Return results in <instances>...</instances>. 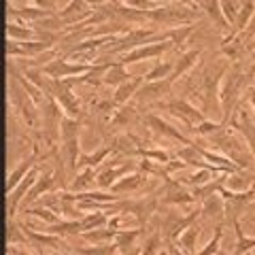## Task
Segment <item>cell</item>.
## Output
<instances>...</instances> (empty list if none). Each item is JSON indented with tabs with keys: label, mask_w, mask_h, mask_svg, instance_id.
<instances>
[{
	"label": "cell",
	"mask_w": 255,
	"mask_h": 255,
	"mask_svg": "<svg viewBox=\"0 0 255 255\" xmlns=\"http://www.w3.org/2000/svg\"><path fill=\"white\" fill-rule=\"evenodd\" d=\"M157 247H159V236H151L145 245V249H142V255H155Z\"/></svg>",
	"instance_id": "obj_31"
},
{
	"label": "cell",
	"mask_w": 255,
	"mask_h": 255,
	"mask_svg": "<svg viewBox=\"0 0 255 255\" xmlns=\"http://www.w3.org/2000/svg\"><path fill=\"white\" fill-rule=\"evenodd\" d=\"M128 75L126 70H124V64H113V66L109 68V73L105 75V79L102 81L109 83V85H117V83H126L128 81Z\"/></svg>",
	"instance_id": "obj_8"
},
{
	"label": "cell",
	"mask_w": 255,
	"mask_h": 255,
	"mask_svg": "<svg viewBox=\"0 0 255 255\" xmlns=\"http://www.w3.org/2000/svg\"><path fill=\"white\" fill-rule=\"evenodd\" d=\"M138 85H140V79H134V81H130V83H124V85L117 90L115 105H122V102H126L134 92H136V87H138Z\"/></svg>",
	"instance_id": "obj_14"
},
{
	"label": "cell",
	"mask_w": 255,
	"mask_h": 255,
	"mask_svg": "<svg viewBox=\"0 0 255 255\" xmlns=\"http://www.w3.org/2000/svg\"><path fill=\"white\" fill-rule=\"evenodd\" d=\"M172 70V64H162V66H155L151 73L145 77L149 83H153V81H162V77H168V73Z\"/></svg>",
	"instance_id": "obj_21"
},
{
	"label": "cell",
	"mask_w": 255,
	"mask_h": 255,
	"mask_svg": "<svg viewBox=\"0 0 255 255\" xmlns=\"http://www.w3.org/2000/svg\"><path fill=\"white\" fill-rule=\"evenodd\" d=\"M191 34V28L187 26V28H181V30H170V32H166L164 34V38H174V43L177 45H181V43H185V38Z\"/></svg>",
	"instance_id": "obj_27"
},
{
	"label": "cell",
	"mask_w": 255,
	"mask_h": 255,
	"mask_svg": "<svg viewBox=\"0 0 255 255\" xmlns=\"http://www.w3.org/2000/svg\"><path fill=\"white\" fill-rule=\"evenodd\" d=\"M85 241H92V243H102V241H111V238L117 236V230L109 228V230H87V232H81Z\"/></svg>",
	"instance_id": "obj_9"
},
{
	"label": "cell",
	"mask_w": 255,
	"mask_h": 255,
	"mask_svg": "<svg viewBox=\"0 0 255 255\" xmlns=\"http://www.w3.org/2000/svg\"><path fill=\"white\" fill-rule=\"evenodd\" d=\"M196 58H198V49L196 51H187L185 55H183V60H181V64L177 68H174V75L170 77V79H174V77H179V75H183L185 70L191 66V64H196Z\"/></svg>",
	"instance_id": "obj_17"
},
{
	"label": "cell",
	"mask_w": 255,
	"mask_h": 255,
	"mask_svg": "<svg viewBox=\"0 0 255 255\" xmlns=\"http://www.w3.org/2000/svg\"><path fill=\"white\" fill-rule=\"evenodd\" d=\"M138 234H140V230H119L115 236V247L117 249H126V247H130L136 241Z\"/></svg>",
	"instance_id": "obj_10"
},
{
	"label": "cell",
	"mask_w": 255,
	"mask_h": 255,
	"mask_svg": "<svg viewBox=\"0 0 255 255\" xmlns=\"http://www.w3.org/2000/svg\"><path fill=\"white\" fill-rule=\"evenodd\" d=\"M138 183H140V177L138 174H134V177H126L122 183H117V185L113 187L115 191H124V189H134V187H138Z\"/></svg>",
	"instance_id": "obj_29"
},
{
	"label": "cell",
	"mask_w": 255,
	"mask_h": 255,
	"mask_svg": "<svg viewBox=\"0 0 255 255\" xmlns=\"http://www.w3.org/2000/svg\"><path fill=\"white\" fill-rule=\"evenodd\" d=\"M107 221V217L105 215H90V217H85L83 221H81V226H83V232H87V230H96L98 226H102V223Z\"/></svg>",
	"instance_id": "obj_26"
},
{
	"label": "cell",
	"mask_w": 255,
	"mask_h": 255,
	"mask_svg": "<svg viewBox=\"0 0 255 255\" xmlns=\"http://www.w3.org/2000/svg\"><path fill=\"white\" fill-rule=\"evenodd\" d=\"M26 213H30L32 217H38V219H45L47 223H55V217L49 213V211H45V209H34V211H26Z\"/></svg>",
	"instance_id": "obj_33"
},
{
	"label": "cell",
	"mask_w": 255,
	"mask_h": 255,
	"mask_svg": "<svg viewBox=\"0 0 255 255\" xmlns=\"http://www.w3.org/2000/svg\"><path fill=\"white\" fill-rule=\"evenodd\" d=\"M170 81H172V79L168 77L164 83H162V81H159V83L153 81V83L145 85V87H142V90L138 92V98H140V100H149V98H155V96L166 94V92H168V87H170Z\"/></svg>",
	"instance_id": "obj_5"
},
{
	"label": "cell",
	"mask_w": 255,
	"mask_h": 255,
	"mask_svg": "<svg viewBox=\"0 0 255 255\" xmlns=\"http://www.w3.org/2000/svg\"><path fill=\"white\" fill-rule=\"evenodd\" d=\"M92 177H94V172L92 170H87L85 174H81V177H79V181H75V189H81V187H85V185H90L92 183Z\"/></svg>",
	"instance_id": "obj_35"
},
{
	"label": "cell",
	"mask_w": 255,
	"mask_h": 255,
	"mask_svg": "<svg viewBox=\"0 0 255 255\" xmlns=\"http://www.w3.org/2000/svg\"><path fill=\"white\" fill-rule=\"evenodd\" d=\"M211 172H215V170L206 168L204 172H198V174H194V177H189V183H194V185H204V183H209Z\"/></svg>",
	"instance_id": "obj_32"
},
{
	"label": "cell",
	"mask_w": 255,
	"mask_h": 255,
	"mask_svg": "<svg viewBox=\"0 0 255 255\" xmlns=\"http://www.w3.org/2000/svg\"><path fill=\"white\" fill-rule=\"evenodd\" d=\"M85 2H92V4H96V2H100V0H85Z\"/></svg>",
	"instance_id": "obj_39"
},
{
	"label": "cell",
	"mask_w": 255,
	"mask_h": 255,
	"mask_svg": "<svg viewBox=\"0 0 255 255\" xmlns=\"http://www.w3.org/2000/svg\"><path fill=\"white\" fill-rule=\"evenodd\" d=\"M32 159H34V157H28L26 162H23V164H19L17 168H15V170L11 172L9 183H6V191H9V189H15V185H17V183L23 179V174H26V170H28L30 166H32Z\"/></svg>",
	"instance_id": "obj_12"
},
{
	"label": "cell",
	"mask_w": 255,
	"mask_h": 255,
	"mask_svg": "<svg viewBox=\"0 0 255 255\" xmlns=\"http://www.w3.org/2000/svg\"><path fill=\"white\" fill-rule=\"evenodd\" d=\"M117 247H81L77 255H113Z\"/></svg>",
	"instance_id": "obj_18"
},
{
	"label": "cell",
	"mask_w": 255,
	"mask_h": 255,
	"mask_svg": "<svg viewBox=\"0 0 255 255\" xmlns=\"http://www.w3.org/2000/svg\"><path fill=\"white\" fill-rule=\"evenodd\" d=\"M132 255H136V253H132Z\"/></svg>",
	"instance_id": "obj_41"
},
{
	"label": "cell",
	"mask_w": 255,
	"mask_h": 255,
	"mask_svg": "<svg viewBox=\"0 0 255 255\" xmlns=\"http://www.w3.org/2000/svg\"><path fill=\"white\" fill-rule=\"evenodd\" d=\"M28 236H30V241L34 243V245H38V247H64L62 243H60V238H55L53 234H36V232H32L30 228H26L23 230Z\"/></svg>",
	"instance_id": "obj_7"
},
{
	"label": "cell",
	"mask_w": 255,
	"mask_h": 255,
	"mask_svg": "<svg viewBox=\"0 0 255 255\" xmlns=\"http://www.w3.org/2000/svg\"><path fill=\"white\" fill-rule=\"evenodd\" d=\"M9 255H28V253H21V251H15V249H13V247H11V249H9Z\"/></svg>",
	"instance_id": "obj_38"
},
{
	"label": "cell",
	"mask_w": 255,
	"mask_h": 255,
	"mask_svg": "<svg viewBox=\"0 0 255 255\" xmlns=\"http://www.w3.org/2000/svg\"><path fill=\"white\" fill-rule=\"evenodd\" d=\"M172 113L181 117L183 122H202V115L198 113V111H194L189 105H185V102H174L172 105Z\"/></svg>",
	"instance_id": "obj_6"
},
{
	"label": "cell",
	"mask_w": 255,
	"mask_h": 255,
	"mask_svg": "<svg viewBox=\"0 0 255 255\" xmlns=\"http://www.w3.org/2000/svg\"><path fill=\"white\" fill-rule=\"evenodd\" d=\"M140 155H145V157H155V159H159V162H168V155H166L164 151H140Z\"/></svg>",
	"instance_id": "obj_36"
},
{
	"label": "cell",
	"mask_w": 255,
	"mask_h": 255,
	"mask_svg": "<svg viewBox=\"0 0 255 255\" xmlns=\"http://www.w3.org/2000/svg\"><path fill=\"white\" fill-rule=\"evenodd\" d=\"M53 94H55V98L62 102V107L66 109L70 115H73V117L79 115V107H77V102L73 100V96H70V92H68V87H66V85L53 83Z\"/></svg>",
	"instance_id": "obj_4"
},
{
	"label": "cell",
	"mask_w": 255,
	"mask_h": 255,
	"mask_svg": "<svg viewBox=\"0 0 255 255\" xmlns=\"http://www.w3.org/2000/svg\"><path fill=\"white\" fill-rule=\"evenodd\" d=\"M196 130L200 132V134H209V132H215V130H219V126H217V124H206V122H202L200 126L196 128Z\"/></svg>",
	"instance_id": "obj_37"
},
{
	"label": "cell",
	"mask_w": 255,
	"mask_h": 255,
	"mask_svg": "<svg viewBox=\"0 0 255 255\" xmlns=\"http://www.w3.org/2000/svg\"><path fill=\"white\" fill-rule=\"evenodd\" d=\"M77 128H79V126H77L75 122H70V119H64V122H62V136H64V142L77 138Z\"/></svg>",
	"instance_id": "obj_25"
},
{
	"label": "cell",
	"mask_w": 255,
	"mask_h": 255,
	"mask_svg": "<svg viewBox=\"0 0 255 255\" xmlns=\"http://www.w3.org/2000/svg\"><path fill=\"white\" fill-rule=\"evenodd\" d=\"M204 6H206V11H209V15L219 23V28H226V19H223V15L219 13V4H217V0H204Z\"/></svg>",
	"instance_id": "obj_20"
},
{
	"label": "cell",
	"mask_w": 255,
	"mask_h": 255,
	"mask_svg": "<svg viewBox=\"0 0 255 255\" xmlns=\"http://www.w3.org/2000/svg\"><path fill=\"white\" fill-rule=\"evenodd\" d=\"M223 15L236 23V9H234V2H232V0H226V2H223Z\"/></svg>",
	"instance_id": "obj_34"
},
{
	"label": "cell",
	"mask_w": 255,
	"mask_h": 255,
	"mask_svg": "<svg viewBox=\"0 0 255 255\" xmlns=\"http://www.w3.org/2000/svg\"><path fill=\"white\" fill-rule=\"evenodd\" d=\"M6 32H9V36H13V38H28L34 34L32 30H21L17 26H6Z\"/></svg>",
	"instance_id": "obj_30"
},
{
	"label": "cell",
	"mask_w": 255,
	"mask_h": 255,
	"mask_svg": "<svg viewBox=\"0 0 255 255\" xmlns=\"http://www.w3.org/2000/svg\"><path fill=\"white\" fill-rule=\"evenodd\" d=\"M149 124L155 128L157 132H162V134H166V136H172V138H179V140H185L183 138V134L181 132H177V130H172V128L166 124V122H162V119H157V117H149Z\"/></svg>",
	"instance_id": "obj_15"
},
{
	"label": "cell",
	"mask_w": 255,
	"mask_h": 255,
	"mask_svg": "<svg viewBox=\"0 0 255 255\" xmlns=\"http://www.w3.org/2000/svg\"><path fill=\"white\" fill-rule=\"evenodd\" d=\"M51 183H53V181H51V177H49V174H47V177H43L41 181L36 183V187L30 191V196L26 198V202H32V200H36V198H38V194H41V191H47V189L51 187Z\"/></svg>",
	"instance_id": "obj_22"
},
{
	"label": "cell",
	"mask_w": 255,
	"mask_h": 255,
	"mask_svg": "<svg viewBox=\"0 0 255 255\" xmlns=\"http://www.w3.org/2000/svg\"><path fill=\"white\" fill-rule=\"evenodd\" d=\"M168 43H151L149 47H138V49H134L130 53H126V58L119 62V64H132V62H138V60H147V58H153V55L162 53L168 49Z\"/></svg>",
	"instance_id": "obj_2"
},
{
	"label": "cell",
	"mask_w": 255,
	"mask_h": 255,
	"mask_svg": "<svg viewBox=\"0 0 255 255\" xmlns=\"http://www.w3.org/2000/svg\"><path fill=\"white\" fill-rule=\"evenodd\" d=\"M172 255H181V253H179L177 249H172Z\"/></svg>",
	"instance_id": "obj_40"
},
{
	"label": "cell",
	"mask_w": 255,
	"mask_h": 255,
	"mask_svg": "<svg viewBox=\"0 0 255 255\" xmlns=\"http://www.w3.org/2000/svg\"><path fill=\"white\" fill-rule=\"evenodd\" d=\"M234 230H236V236H238V247H236L234 255H243L247 251H251L255 247V238H245L241 226H238V221H234Z\"/></svg>",
	"instance_id": "obj_11"
},
{
	"label": "cell",
	"mask_w": 255,
	"mask_h": 255,
	"mask_svg": "<svg viewBox=\"0 0 255 255\" xmlns=\"http://www.w3.org/2000/svg\"><path fill=\"white\" fill-rule=\"evenodd\" d=\"M109 151H111V147H107V149H100L98 153H94V155H83V157H81V162H79V166H96V164H98L102 157H107Z\"/></svg>",
	"instance_id": "obj_24"
},
{
	"label": "cell",
	"mask_w": 255,
	"mask_h": 255,
	"mask_svg": "<svg viewBox=\"0 0 255 255\" xmlns=\"http://www.w3.org/2000/svg\"><path fill=\"white\" fill-rule=\"evenodd\" d=\"M196 238H198V228L191 226V228L187 230V232L179 238V243H181V247H183V249H185V251H194Z\"/></svg>",
	"instance_id": "obj_19"
},
{
	"label": "cell",
	"mask_w": 255,
	"mask_h": 255,
	"mask_svg": "<svg viewBox=\"0 0 255 255\" xmlns=\"http://www.w3.org/2000/svg\"><path fill=\"white\" fill-rule=\"evenodd\" d=\"M251 13H253V2H247V4L243 6L241 15L236 17V30H243V28H245V23H247V19L251 17Z\"/></svg>",
	"instance_id": "obj_28"
},
{
	"label": "cell",
	"mask_w": 255,
	"mask_h": 255,
	"mask_svg": "<svg viewBox=\"0 0 255 255\" xmlns=\"http://www.w3.org/2000/svg\"><path fill=\"white\" fill-rule=\"evenodd\" d=\"M34 177H36V170H32L28 177H26V181H21V183H19V187L13 191V196H11V213L15 211V206H17V202L21 200V194L32 185V183H34Z\"/></svg>",
	"instance_id": "obj_13"
},
{
	"label": "cell",
	"mask_w": 255,
	"mask_h": 255,
	"mask_svg": "<svg viewBox=\"0 0 255 255\" xmlns=\"http://www.w3.org/2000/svg\"><path fill=\"white\" fill-rule=\"evenodd\" d=\"M221 236H223V232L217 228V232H215V236H213V241L204 247V249L198 253V255H215V253H219V245H221Z\"/></svg>",
	"instance_id": "obj_23"
},
{
	"label": "cell",
	"mask_w": 255,
	"mask_h": 255,
	"mask_svg": "<svg viewBox=\"0 0 255 255\" xmlns=\"http://www.w3.org/2000/svg\"><path fill=\"white\" fill-rule=\"evenodd\" d=\"M43 70L51 77L64 79V77L77 75V73H90V66H87V64H66L64 60H55L51 64H47V66H43Z\"/></svg>",
	"instance_id": "obj_1"
},
{
	"label": "cell",
	"mask_w": 255,
	"mask_h": 255,
	"mask_svg": "<svg viewBox=\"0 0 255 255\" xmlns=\"http://www.w3.org/2000/svg\"><path fill=\"white\" fill-rule=\"evenodd\" d=\"M128 170H130V166H122L119 170H107V172H102L100 177H98V185L100 187H109L117 177H122V174H126Z\"/></svg>",
	"instance_id": "obj_16"
},
{
	"label": "cell",
	"mask_w": 255,
	"mask_h": 255,
	"mask_svg": "<svg viewBox=\"0 0 255 255\" xmlns=\"http://www.w3.org/2000/svg\"><path fill=\"white\" fill-rule=\"evenodd\" d=\"M151 36V30H134L130 32L126 38H122V41H117V45L113 47V49H109L111 53H122L126 49H130V47H136L140 43H145V38Z\"/></svg>",
	"instance_id": "obj_3"
}]
</instances>
